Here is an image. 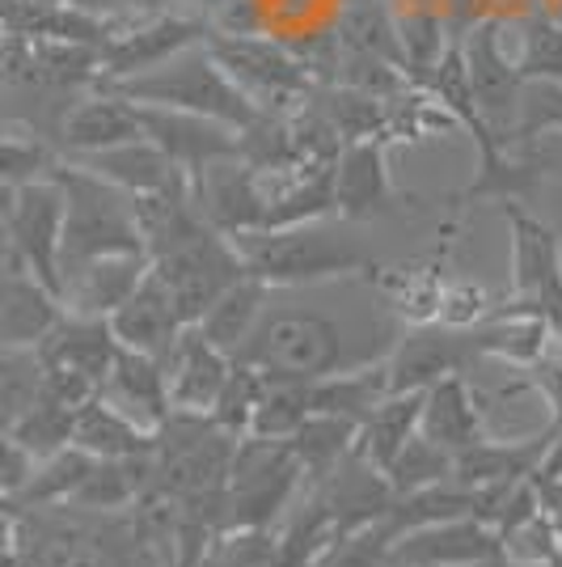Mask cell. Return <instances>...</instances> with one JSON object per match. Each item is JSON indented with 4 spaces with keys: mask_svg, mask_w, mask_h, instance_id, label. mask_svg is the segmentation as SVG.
I'll return each instance as SVG.
<instances>
[{
    "mask_svg": "<svg viewBox=\"0 0 562 567\" xmlns=\"http://www.w3.org/2000/svg\"><path fill=\"white\" fill-rule=\"evenodd\" d=\"M389 339H355V331L330 309L283 306L262 309L246 348L233 355L258 369L262 378L280 381H322L347 369H364L389 355Z\"/></svg>",
    "mask_w": 562,
    "mask_h": 567,
    "instance_id": "cell-1",
    "label": "cell"
},
{
    "mask_svg": "<svg viewBox=\"0 0 562 567\" xmlns=\"http://www.w3.org/2000/svg\"><path fill=\"white\" fill-rule=\"evenodd\" d=\"M246 271L267 288H309V284L343 280L368 271V255L330 220L288 225V229H254L233 237Z\"/></svg>",
    "mask_w": 562,
    "mask_h": 567,
    "instance_id": "cell-2",
    "label": "cell"
},
{
    "mask_svg": "<svg viewBox=\"0 0 562 567\" xmlns=\"http://www.w3.org/2000/svg\"><path fill=\"white\" fill-rule=\"evenodd\" d=\"M51 178L64 190V234H60V267L69 276L72 267L102 255H148L140 225L132 213V195L111 187L90 169L55 162Z\"/></svg>",
    "mask_w": 562,
    "mask_h": 567,
    "instance_id": "cell-3",
    "label": "cell"
},
{
    "mask_svg": "<svg viewBox=\"0 0 562 567\" xmlns=\"http://www.w3.org/2000/svg\"><path fill=\"white\" fill-rule=\"evenodd\" d=\"M97 90L127 97L136 106H165V111H190V115L220 118L237 132L258 115L254 102L225 76V69L211 60V51L204 43L178 51L174 60H165L157 69L140 72V76L111 81V85H97Z\"/></svg>",
    "mask_w": 562,
    "mask_h": 567,
    "instance_id": "cell-4",
    "label": "cell"
},
{
    "mask_svg": "<svg viewBox=\"0 0 562 567\" xmlns=\"http://www.w3.org/2000/svg\"><path fill=\"white\" fill-rule=\"evenodd\" d=\"M204 48L225 69L241 94L267 115H292L318 94V76L305 69V60L292 43L271 34H208Z\"/></svg>",
    "mask_w": 562,
    "mask_h": 567,
    "instance_id": "cell-5",
    "label": "cell"
},
{
    "mask_svg": "<svg viewBox=\"0 0 562 567\" xmlns=\"http://www.w3.org/2000/svg\"><path fill=\"white\" fill-rule=\"evenodd\" d=\"M211 34L208 13L199 9H157V13H115L111 39L97 51V85L127 81L174 60L178 51L199 48ZM94 85V90H97Z\"/></svg>",
    "mask_w": 562,
    "mask_h": 567,
    "instance_id": "cell-6",
    "label": "cell"
},
{
    "mask_svg": "<svg viewBox=\"0 0 562 567\" xmlns=\"http://www.w3.org/2000/svg\"><path fill=\"white\" fill-rule=\"evenodd\" d=\"M301 466L283 441L241 436L225 471V504L233 508L229 520L237 529H262L296 492Z\"/></svg>",
    "mask_w": 562,
    "mask_h": 567,
    "instance_id": "cell-7",
    "label": "cell"
},
{
    "mask_svg": "<svg viewBox=\"0 0 562 567\" xmlns=\"http://www.w3.org/2000/svg\"><path fill=\"white\" fill-rule=\"evenodd\" d=\"M13 259L25 276L43 284L48 292H64V267H60V234H64V190L55 178H34L18 187L13 213L4 220Z\"/></svg>",
    "mask_w": 562,
    "mask_h": 567,
    "instance_id": "cell-8",
    "label": "cell"
},
{
    "mask_svg": "<svg viewBox=\"0 0 562 567\" xmlns=\"http://www.w3.org/2000/svg\"><path fill=\"white\" fill-rule=\"evenodd\" d=\"M461 55H466L469 90L478 102V115L491 127V136L503 148H512L516 111H520V72L516 60L503 51V18H482V22L461 34Z\"/></svg>",
    "mask_w": 562,
    "mask_h": 567,
    "instance_id": "cell-9",
    "label": "cell"
},
{
    "mask_svg": "<svg viewBox=\"0 0 562 567\" xmlns=\"http://www.w3.org/2000/svg\"><path fill=\"white\" fill-rule=\"evenodd\" d=\"M187 183L195 213L229 241L267 225V199H262V187H258V169L246 166L241 157H220L211 166L195 169Z\"/></svg>",
    "mask_w": 562,
    "mask_h": 567,
    "instance_id": "cell-10",
    "label": "cell"
},
{
    "mask_svg": "<svg viewBox=\"0 0 562 567\" xmlns=\"http://www.w3.org/2000/svg\"><path fill=\"white\" fill-rule=\"evenodd\" d=\"M162 373L169 415H211L220 394H225V381L233 373V355H225L216 343H208L199 327L190 322L162 355Z\"/></svg>",
    "mask_w": 562,
    "mask_h": 567,
    "instance_id": "cell-11",
    "label": "cell"
},
{
    "mask_svg": "<svg viewBox=\"0 0 562 567\" xmlns=\"http://www.w3.org/2000/svg\"><path fill=\"white\" fill-rule=\"evenodd\" d=\"M469 360H478L469 331L440 327V322H415L385 355L389 394H423L431 381L461 373Z\"/></svg>",
    "mask_w": 562,
    "mask_h": 567,
    "instance_id": "cell-12",
    "label": "cell"
},
{
    "mask_svg": "<svg viewBox=\"0 0 562 567\" xmlns=\"http://www.w3.org/2000/svg\"><path fill=\"white\" fill-rule=\"evenodd\" d=\"M499 555V534L491 520L461 513V517L423 520L389 543L394 567H466Z\"/></svg>",
    "mask_w": 562,
    "mask_h": 567,
    "instance_id": "cell-13",
    "label": "cell"
},
{
    "mask_svg": "<svg viewBox=\"0 0 562 567\" xmlns=\"http://www.w3.org/2000/svg\"><path fill=\"white\" fill-rule=\"evenodd\" d=\"M144 141H153L183 174L211 166L220 157H241V132L220 118L190 115V111H165V106H140Z\"/></svg>",
    "mask_w": 562,
    "mask_h": 567,
    "instance_id": "cell-14",
    "label": "cell"
},
{
    "mask_svg": "<svg viewBox=\"0 0 562 567\" xmlns=\"http://www.w3.org/2000/svg\"><path fill=\"white\" fill-rule=\"evenodd\" d=\"M385 148H389V136H368V141H352L339 148L334 157V216L339 220L360 225L394 208Z\"/></svg>",
    "mask_w": 562,
    "mask_h": 567,
    "instance_id": "cell-15",
    "label": "cell"
},
{
    "mask_svg": "<svg viewBox=\"0 0 562 567\" xmlns=\"http://www.w3.org/2000/svg\"><path fill=\"white\" fill-rule=\"evenodd\" d=\"M132 141H144L140 106L118 94H106V90H90L60 115L64 157H85V153H102V148Z\"/></svg>",
    "mask_w": 562,
    "mask_h": 567,
    "instance_id": "cell-16",
    "label": "cell"
},
{
    "mask_svg": "<svg viewBox=\"0 0 562 567\" xmlns=\"http://www.w3.org/2000/svg\"><path fill=\"white\" fill-rule=\"evenodd\" d=\"M144 276H148V255H102V259L72 267L64 276L60 306H64V313L111 322V313L140 288Z\"/></svg>",
    "mask_w": 562,
    "mask_h": 567,
    "instance_id": "cell-17",
    "label": "cell"
},
{
    "mask_svg": "<svg viewBox=\"0 0 562 567\" xmlns=\"http://www.w3.org/2000/svg\"><path fill=\"white\" fill-rule=\"evenodd\" d=\"M419 436L431 445L448 450L452 457L469 445H478L487 436V415H482V399L461 373L431 381L423 390V415H419Z\"/></svg>",
    "mask_w": 562,
    "mask_h": 567,
    "instance_id": "cell-18",
    "label": "cell"
},
{
    "mask_svg": "<svg viewBox=\"0 0 562 567\" xmlns=\"http://www.w3.org/2000/svg\"><path fill=\"white\" fill-rule=\"evenodd\" d=\"M69 517H51L34 534L30 567H123L115 538L106 525H97L94 513L85 520L81 508H69Z\"/></svg>",
    "mask_w": 562,
    "mask_h": 567,
    "instance_id": "cell-19",
    "label": "cell"
},
{
    "mask_svg": "<svg viewBox=\"0 0 562 567\" xmlns=\"http://www.w3.org/2000/svg\"><path fill=\"white\" fill-rule=\"evenodd\" d=\"M48 369H72L81 378H90L102 390V381L115 364V331L106 318H81V313H60V322L43 334V343L34 348Z\"/></svg>",
    "mask_w": 562,
    "mask_h": 567,
    "instance_id": "cell-20",
    "label": "cell"
},
{
    "mask_svg": "<svg viewBox=\"0 0 562 567\" xmlns=\"http://www.w3.org/2000/svg\"><path fill=\"white\" fill-rule=\"evenodd\" d=\"M183 327H187L183 313H178V306L169 301V292H165L162 280H157L153 271H148L140 288L111 313V331H115L118 348L157 355V360L169 352V343L178 339Z\"/></svg>",
    "mask_w": 562,
    "mask_h": 567,
    "instance_id": "cell-21",
    "label": "cell"
},
{
    "mask_svg": "<svg viewBox=\"0 0 562 567\" xmlns=\"http://www.w3.org/2000/svg\"><path fill=\"white\" fill-rule=\"evenodd\" d=\"M97 394L111 402V406H118L132 424H140L144 432H153V436H157V427L169 420L165 373H162V360H157V355L118 348L115 364H111V373H106V381H102Z\"/></svg>",
    "mask_w": 562,
    "mask_h": 567,
    "instance_id": "cell-22",
    "label": "cell"
},
{
    "mask_svg": "<svg viewBox=\"0 0 562 567\" xmlns=\"http://www.w3.org/2000/svg\"><path fill=\"white\" fill-rule=\"evenodd\" d=\"M72 166L90 169L97 178H106L111 187L127 190V195H144V190H162L174 183H187V174L165 157L153 141H132L102 148V153H85V157H64Z\"/></svg>",
    "mask_w": 562,
    "mask_h": 567,
    "instance_id": "cell-23",
    "label": "cell"
},
{
    "mask_svg": "<svg viewBox=\"0 0 562 567\" xmlns=\"http://www.w3.org/2000/svg\"><path fill=\"white\" fill-rule=\"evenodd\" d=\"M60 297L25 271L0 276V339L4 348H39L43 334L60 322Z\"/></svg>",
    "mask_w": 562,
    "mask_h": 567,
    "instance_id": "cell-24",
    "label": "cell"
},
{
    "mask_svg": "<svg viewBox=\"0 0 562 567\" xmlns=\"http://www.w3.org/2000/svg\"><path fill=\"white\" fill-rule=\"evenodd\" d=\"M419 415H423V394H385L373 411L355 427L352 450L373 466V471H389L415 436H419Z\"/></svg>",
    "mask_w": 562,
    "mask_h": 567,
    "instance_id": "cell-25",
    "label": "cell"
},
{
    "mask_svg": "<svg viewBox=\"0 0 562 567\" xmlns=\"http://www.w3.org/2000/svg\"><path fill=\"white\" fill-rule=\"evenodd\" d=\"M72 445L85 450L97 462H111V457H148L157 450V436L144 432L140 424H132L118 406L102 399H90L85 406H76V420H72Z\"/></svg>",
    "mask_w": 562,
    "mask_h": 567,
    "instance_id": "cell-26",
    "label": "cell"
},
{
    "mask_svg": "<svg viewBox=\"0 0 562 567\" xmlns=\"http://www.w3.org/2000/svg\"><path fill=\"white\" fill-rule=\"evenodd\" d=\"M267 284L258 280V276H241V280H233L216 301H211L204 313H199V334L208 339V343H216L225 355H237L241 348H246V339H250V331L258 327V318H262V309H267Z\"/></svg>",
    "mask_w": 562,
    "mask_h": 567,
    "instance_id": "cell-27",
    "label": "cell"
},
{
    "mask_svg": "<svg viewBox=\"0 0 562 567\" xmlns=\"http://www.w3.org/2000/svg\"><path fill=\"white\" fill-rule=\"evenodd\" d=\"M503 213L512 220V297L529 301L538 292V284L562 267V237L550 234L538 216H529L516 199L503 204Z\"/></svg>",
    "mask_w": 562,
    "mask_h": 567,
    "instance_id": "cell-28",
    "label": "cell"
},
{
    "mask_svg": "<svg viewBox=\"0 0 562 567\" xmlns=\"http://www.w3.org/2000/svg\"><path fill=\"white\" fill-rule=\"evenodd\" d=\"M318 111L330 118V127L339 132V141H368V136H389V102L394 97H376L352 85H318Z\"/></svg>",
    "mask_w": 562,
    "mask_h": 567,
    "instance_id": "cell-29",
    "label": "cell"
},
{
    "mask_svg": "<svg viewBox=\"0 0 562 567\" xmlns=\"http://www.w3.org/2000/svg\"><path fill=\"white\" fill-rule=\"evenodd\" d=\"M97 457H90L85 450H76V445H64L60 453H51L43 462H34V471L25 478L22 487H18V504L30 508V513H43V508H64L72 496H76V487L85 483V474L94 471Z\"/></svg>",
    "mask_w": 562,
    "mask_h": 567,
    "instance_id": "cell-30",
    "label": "cell"
},
{
    "mask_svg": "<svg viewBox=\"0 0 562 567\" xmlns=\"http://www.w3.org/2000/svg\"><path fill=\"white\" fill-rule=\"evenodd\" d=\"M355 420H343V415H309L305 424L296 427L283 445L292 450V457H296V466H301V474H309V478H326L347 453H352L355 445Z\"/></svg>",
    "mask_w": 562,
    "mask_h": 567,
    "instance_id": "cell-31",
    "label": "cell"
},
{
    "mask_svg": "<svg viewBox=\"0 0 562 567\" xmlns=\"http://www.w3.org/2000/svg\"><path fill=\"white\" fill-rule=\"evenodd\" d=\"M153 466L148 457H111V462H94V471L85 474V483L76 487V496L69 499V508L81 513H115L123 504H132L136 492L144 487V471Z\"/></svg>",
    "mask_w": 562,
    "mask_h": 567,
    "instance_id": "cell-32",
    "label": "cell"
},
{
    "mask_svg": "<svg viewBox=\"0 0 562 567\" xmlns=\"http://www.w3.org/2000/svg\"><path fill=\"white\" fill-rule=\"evenodd\" d=\"M520 25V51L516 72L520 81H562V22L554 13H524Z\"/></svg>",
    "mask_w": 562,
    "mask_h": 567,
    "instance_id": "cell-33",
    "label": "cell"
},
{
    "mask_svg": "<svg viewBox=\"0 0 562 567\" xmlns=\"http://www.w3.org/2000/svg\"><path fill=\"white\" fill-rule=\"evenodd\" d=\"M72 420H76L72 406L55 402L51 394H39V402L25 406L22 415L9 424V436H13L34 462H43V457L60 453L64 445H72Z\"/></svg>",
    "mask_w": 562,
    "mask_h": 567,
    "instance_id": "cell-34",
    "label": "cell"
},
{
    "mask_svg": "<svg viewBox=\"0 0 562 567\" xmlns=\"http://www.w3.org/2000/svg\"><path fill=\"white\" fill-rule=\"evenodd\" d=\"M334 43L343 51H355V55H373V60H385L402 69V51H398V34H394V18L376 4H360V9H347L339 25H334Z\"/></svg>",
    "mask_w": 562,
    "mask_h": 567,
    "instance_id": "cell-35",
    "label": "cell"
},
{
    "mask_svg": "<svg viewBox=\"0 0 562 567\" xmlns=\"http://www.w3.org/2000/svg\"><path fill=\"white\" fill-rule=\"evenodd\" d=\"M43 394V360L34 348H0V432Z\"/></svg>",
    "mask_w": 562,
    "mask_h": 567,
    "instance_id": "cell-36",
    "label": "cell"
},
{
    "mask_svg": "<svg viewBox=\"0 0 562 567\" xmlns=\"http://www.w3.org/2000/svg\"><path fill=\"white\" fill-rule=\"evenodd\" d=\"M34 64L43 76V90H81V85H97V51L76 48V43H60V39H34Z\"/></svg>",
    "mask_w": 562,
    "mask_h": 567,
    "instance_id": "cell-37",
    "label": "cell"
},
{
    "mask_svg": "<svg viewBox=\"0 0 562 567\" xmlns=\"http://www.w3.org/2000/svg\"><path fill=\"white\" fill-rule=\"evenodd\" d=\"M394 496H415V492H427V487H440V483H452V453L431 445L427 436H415L406 450L394 457V466L385 471Z\"/></svg>",
    "mask_w": 562,
    "mask_h": 567,
    "instance_id": "cell-38",
    "label": "cell"
},
{
    "mask_svg": "<svg viewBox=\"0 0 562 567\" xmlns=\"http://www.w3.org/2000/svg\"><path fill=\"white\" fill-rule=\"evenodd\" d=\"M554 127H562V81H524L512 148H533L541 132H554Z\"/></svg>",
    "mask_w": 562,
    "mask_h": 567,
    "instance_id": "cell-39",
    "label": "cell"
},
{
    "mask_svg": "<svg viewBox=\"0 0 562 567\" xmlns=\"http://www.w3.org/2000/svg\"><path fill=\"white\" fill-rule=\"evenodd\" d=\"M55 148L39 136H18V132H0V183L25 187L34 178H48L55 169Z\"/></svg>",
    "mask_w": 562,
    "mask_h": 567,
    "instance_id": "cell-40",
    "label": "cell"
},
{
    "mask_svg": "<svg viewBox=\"0 0 562 567\" xmlns=\"http://www.w3.org/2000/svg\"><path fill=\"white\" fill-rule=\"evenodd\" d=\"M174 0H111L115 13H157V9H169Z\"/></svg>",
    "mask_w": 562,
    "mask_h": 567,
    "instance_id": "cell-41",
    "label": "cell"
},
{
    "mask_svg": "<svg viewBox=\"0 0 562 567\" xmlns=\"http://www.w3.org/2000/svg\"><path fill=\"white\" fill-rule=\"evenodd\" d=\"M9 271H22L18 259H13V241H9V229L0 225V276H9Z\"/></svg>",
    "mask_w": 562,
    "mask_h": 567,
    "instance_id": "cell-42",
    "label": "cell"
},
{
    "mask_svg": "<svg viewBox=\"0 0 562 567\" xmlns=\"http://www.w3.org/2000/svg\"><path fill=\"white\" fill-rule=\"evenodd\" d=\"M60 4L81 9V13H97V18H111V13H115V9H111V0H60Z\"/></svg>",
    "mask_w": 562,
    "mask_h": 567,
    "instance_id": "cell-43",
    "label": "cell"
},
{
    "mask_svg": "<svg viewBox=\"0 0 562 567\" xmlns=\"http://www.w3.org/2000/svg\"><path fill=\"white\" fill-rule=\"evenodd\" d=\"M13 199H18V187L0 183V225H4V220H9V213H13Z\"/></svg>",
    "mask_w": 562,
    "mask_h": 567,
    "instance_id": "cell-44",
    "label": "cell"
},
{
    "mask_svg": "<svg viewBox=\"0 0 562 567\" xmlns=\"http://www.w3.org/2000/svg\"><path fill=\"white\" fill-rule=\"evenodd\" d=\"M466 567H516L512 559H503V550L499 555H491V559H478V564H466Z\"/></svg>",
    "mask_w": 562,
    "mask_h": 567,
    "instance_id": "cell-45",
    "label": "cell"
},
{
    "mask_svg": "<svg viewBox=\"0 0 562 567\" xmlns=\"http://www.w3.org/2000/svg\"><path fill=\"white\" fill-rule=\"evenodd\" d=\"M0 39H4V30H0Z\"/></svg>",
    "mask_w": 562,
    "mask_h": 567,
    "instance_id": "cell-46",
    "label": "cell"
}]
</instances>
